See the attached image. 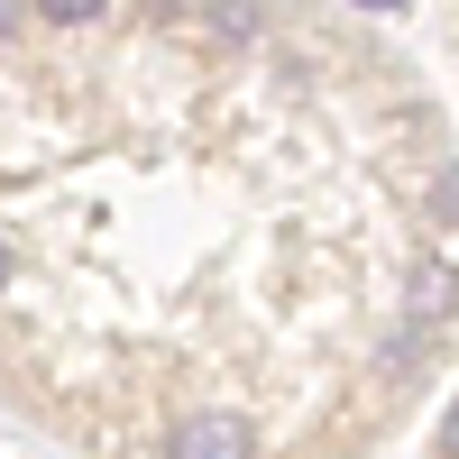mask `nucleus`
I'll return each mask as SVG.
<instances>
[{"label":"nucleus","mask_w":459,"mask_h":459,"mask_svg":"<svg viewBox=\"0 0 459 459\" xmlns=\"http://www.w3.org/2000/svg\"><path fill=\"white\" fill-rule=\"evenodd\" d=\"M350 10H404V0H350Z\"/></svg>","instance_id":"8"},{"label":"nucleus","mask_w":459,"mask_h":459,"mask_svg":"<svg viewBox=\"0 0 459 459\" xmlns=\"http://www.w3.org/2000/svg\"><path fill=\"white\" fill-rule=\"evenodd\" d=\"M432 203H441V212H459V175H432Z\"/></svg>","instance_id":"5"},{"label":"nucleus","mask_w":459,"mask_h":459,"mask_svg":"<svg viewBox=\"0 0 459 459\" xmlns=\"http://www.w3.org/2000/svg\"><path fill=\"white\" fill-rule=\"evenodd\" d=\"M441 450H450V459H459V404H450V413H441Z\"/></svg>","instance_id":"6"},{"label":"nucleus","mask_w":459,"mask_h":459,"mask_svg":"<svg viewBox=\"0 0 459 459\" xmlns=\"http://www.w3.org/2000/svg\"><path fill=\"white\" fill-rule=\"evenodd\" d=\"M450 313H459V266H423L413 294H404V340H423V331L450 322Z\"/></svg>","instance_id":"2"},{"label":"nucleus","mask_w":459,"mask_h":459,"mask_svg":"<svg viewBox=\"0 0 459 459\" xmlns=\"http://www.w3.org/2000/svg\"><path fill=\"white\" fill-rule=\"evenodd\" d=\"M0 285H10V248H0Z\"/></svg>","instance_id":"9"},{"label":"nucleus","mask_w":459,"mask_h":459,"mask_svg":"<svg viewBox=\"0 0 459 459\" xmlns=\"http://www.w3.org/2000/svg\"><path fill=\"white\" fill-rule=\"evenodd\" d=\"M10 28H19V0H0V37H10Z\"/></svg>","instance_id":"7"},{"label":"nucleus","mask_w":459,"mask_h":459,"mask_svg":"<svg viewBox=\"0 0 459 459\" xmlns=\"http://www.w3.org/2000/svg\"><path fill=\"white\" fill-rule=\"evenodd\" d=\"M166 459H257V432L239 413H194V423L166 432Z\"/></svg>","instance_id":"1"},{"label":"nucleus","mask_w":459,"mask_h":459,"mask_svg":"<svg viewBox=\"0 0 459 459\" xmlns=\"http://www.w3.org/2000/svg\"><path fill=\"white\" fill-rule=\"evenodd\" d=\"M28 10H37V19H56V28H83V19L110 10V0H28Z\"/></svg>","instance_id":"3"},{"label":"nucleus","mask_w":459,"mask_h":459,"mask_svg":"<svg viewBox=\"0 0 459 459\" xmlns=\"http://www.w3.org/2000/svg\"><path fill=\"white\" fill-rule=\"evenodd\" d=\"M212 19H221L230 37H257V10H248V0H212Z\"/></svg>","instance_id":"4"}]
</instances>
